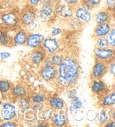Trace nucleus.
I'll return each mask as SVG.
<instances>
[{"instance_id":"obj_1","label":"nucleus","mask_w":115,"mask_h":127,"mask_svg":"<svg viewBox=\"0 0 115 127\" xmlns=\"http://www.w3.org/2000/svg\"><path fill=\"white\" fill-rule=\"evenodd\" d=\"M57 69L56 81L60 88L69 89L75 86L81 74V65L75 55H64L63 59L57 66Z\"/></svg>"},{"instance_id":"obj_2","label":"nucleus","mask_w":115,"mask_h":127,"mask_svg":"<svg viewBox=\"0 0 115 127\" xmlns=\"http://www.w3.org/2000/svg\"><path fill=\"white\" fill-rule=\"evenodd\" d=\"M53 4V3L50 2L49 0H44L41 3L40 9L36 11V19L43 23H47L51 21L55 14Z\"/></svg>"},{"instance_id":"obj_3","label":"nucleus","mask_w":115,"mask_h":127,"mask_svg":"<svg viewBox=\"0 0 115 127\" xmlns=\"http://www.w3.org/2000/svg\"><path fill=\"white\" fill-rule=\"evenodd\" d=\"M17 108L13 103L5 101L2 103L0 108V120L1 121H10L17 117Z\"/></svg>"},{"instance_id":"obj_4","label":"nucleus","mask_w":115,"mask_h":127,"mask_svg":"<svg viewBox=\"0 0 115 127\" xmlns=\"http://www.w3.org/2000/svg\"><path fill=\"white\" fill-rule=\"evenodd\" d=\"M94 56L96 60L104 61L109 64L111 61L114 60V48H96L94 50Z\"/></svg>"},{"instance_id":"obj_5","label":"nucleus","mask_w":115,"mask_h":127,"mask_svg":"<svg viewBox=\"0 0 115 127\" xmlns=\"http://www.w3.org/2000/svg\"><path fill=\"white\" fill-rule=\"evenodd\" d=\"M0 20L4 27L12 28L17 27L20 23V16L13 11H6L0 15Z\"/></svg>"},{"instance_id":"obj_6","label":"nucleus","mask_w":115,"mask_h":127,"mask_svg":"<svg viewBox=\"0 0 115 127\" xmlns=\"http://www.w3.org/2000/svg\"><path fill=\"white\" fill-rule=\"evenodd\" d=\"M36 20V8L31 5L25 7L21 11L20 15V23L26 28L30 23Z\"/></svg>"},{"instance_id":"obj_7","label":"nucleus","mask_w":115,"mask_h":127,"mask_svg":"<svg viewBox=\"0 0 115 127\" xmlns=\"http://www.w3.org/2000/svg\"><path fill=\"white\" fill-rule=\"evenodd\" d=\"M53 8L55 14L59 16L60 18L68 20L72 16H73V7L65 4V3L62 4L60 1H58L53 4Z\"/></svg>"},{"instance_id":"obj_8","label":"nucleus","mask_w":115,"mask_h":127,"mask_svg":"<svg viewBox=\"0 0 115 127\" xmlns=\"http://www.w3.org/2000/svg\"><path fill=\"white\" fill-rule=\"evenodd\" d=\"M57 74V66L54 64H49V65L42 64V66L40 68V76L44 80L47 82H52L56 80Z\"/></svg>"},{"instance_id":"obj_9","label":"nucleus","mask_w":115,"mask_h":127,"mask_svg":"<svg viewBox=\"0 0 115 127\" xmlns=\"http://www.w3.org/2000/svg\"><path fill=\"white\" fill-rule=\"evenodd\" d=\"M108 71V64L104 61L96 60L92 67L91 72H90V79H102L104 76L106 74Z\"/></svg>"},{"instance_id":"obj_10","label":"nucleus","mask_w":115,"mask_h":127,"mask_svg":"<svg viewBox=\"0 0 115 127\" xmlns=\"http://www.w3.org/2000/svg\"><path fill=\"white\" fill-rule=\"evenodd\" d=\"M66 109H60V110H54V113L51 119L52 125L57 127H63L67 125V114Z\"/></svg>"},{"instance_id":"obj_11","label":"nucleus","mask_w":115,"mask_h":127,"mask_svg":"<svg viewBox=\"0 0 115 127\" xmlns=\"http://www.w3.org/2000/svg\"><path fill=\"white\" fill-rule=\"evenodd\" d=\"M46 55L47 53L45 52V50L43 49L42 46L34 49L33 51H31V53L28 56V59H29L30 63L34 65H41L43 64V62L44 61V59L46 58Z\"/></svg>"},{"instance_id":"obj_12","label":"nucleus","mask_w":115,"mask_h":127,"mask_svg":"<svg viewBox=\"0 0 115 127\" xmlns=\"http://www.w3.org/2000/svg\"><path fill=\"white\" fill-rule=\"evenodd\" d=\"M41 46H42L43 49L45 50L46 53L52 55L53 53L57 52L58 50H59L60 43L56 38L52 36V37L44 38Z\"/></svg>"},{"instance_id":"obj_13","label":"nucleus","mask_w":115,"mask_h":127,"mask_svg":"<svg viewBox=\"0 0 115 127\" xmlns=\"http://www.w3.org/2000/svg\"><path fill=\"white\" fill-rule=\"evenodd\" d=\"M90 89H91L92 94L97 95V96H101L104 94L108 92L107 85L104 80H102V79H91Z\"/></svg>"},{"instance_id":"obj_14","label":"nucleus","mask_w":115,"mask_h":127,"mask_svg":"<svg viewBox=\"0 0 115 127\" xmlns=\"http://www.w3.org/2000/svg\"><path fill=\"white\" fill-rule=\"evenodd\" d=\"M73 16H75L78 20H80L84 24L89 23L92 20L91 11L87 10L79 4L76 5V8H73Z\"/></svg>"},{"instance_id":"obj_15","label":"nucleus","mask_w":115,"mask_h":127,"mask_svg":"<svg viewBox=\"0 0 115 127\" xmlns=\"http://www.w3.org/2000/svg\"><path fill=\"white\" fill-rule=\"evenodd\" d=\"M44 35L39 33H28V39H27L26 45L30 49H36V48L40 47L42 45V42L44 39Z\"/></svg>"},{"instance_id":"obj_16","label":"nucleus","mask_w":115,"mask_h":127,"mask_svg":"<svg viewBox=\"0 0 115 127\" xmlns=\"http://www.w3.org/2000/svg\"><path fill=\"white\" fill-rule=\"evenodd\" d=\"M28 32L27 29L20 28V29L17 30L12 38V45L13 46L25 45L27 42V39H28Z\"/></svg>"},{"instance_id":"obj_17","label":"nucleus","mask_w":115,"mask_h":127,"mask_svg":"<svg viewBox=\"0 0 115 127\" xmlns=\"http://www.w3.org/2000/svg\"><path fill=\"white\" fill-rule=\"evenodd\" d=\"M113 111H114V109H111V108H102L100 109L99 113L97 115V118H98V123L100 125H105L107 122L111 121V120H114V119H113Z\"/></svg>"},{"instance_id":"obj_18","label":"nucleus","mask_w":115,"mask_h":127,"mask_svg":"<svg viewBox=\"0 0 115 127\" xmlns=\"http://www.w3.org/2000/svg\"><path fill=\"white\" fill-rule=\"evenodd\" d=\"M99 104L102 108H113L115 104V93L114 91L106 92L100 96Z\"/></svg>"},{"instance_id":"obj_19","label":"nucleus","mask_w":115,"mask_h":127,"mask_svg":"<svg viewBox=\"0 0 115 127\" xmlns=\"http://www.w3.org/2000/svg\"><path fill=\"white\" fill-rule=\"evenodd\" d=\"M113 26L111 25L110 22H106V23H102V24H97L96 28H94L93 32V37H105L106 34H108L111 30Z\"/></svg>"},{"instance_id":"obj_20","label":"nucleus","mask_w":115,"mask_h":127,"mask_svg":"<svg viewBox=\"0 0 115 127\" xmlns=\"http://www.w3.org/2000/svg\"><path fill=\"white\" fill-rule=\"evenodd\" d=\"M113 12H110L107 9H103V10L97 12L94 15V20H95L96 24H102L110 22L112 20V17H113Z\"/></svg>"},{"instance_id":"obj_21","label":"nucleus","mask_w":115,"mask_h":127,"mask_svg":"<svg viewBox=\"0 0 115 127\" xmlns=\"http://www.w3.org/2000/svg\"><path fill=\"white\" fill-rule=\"evenodd\" d=\"M48 104L49 107L53 110H60L65 109V101L58 95H52L51 97H48Z\"/></svg>"},{"instance_id":"obj_22","label":"nucleus","mask_w":115,"mask_h":127,"mask_svg":"<svg viewBox=\"0 0 115 127\" xmlns=\"http://www.w3.org/2000/svg\"><path fill=\"white\" fill-rule=\"evenodd\" d=\"M28 88L24 84H16V85L12 86L11 88L10 94L12 97L18 99V98L23 97V96H27L28 95Z\"/></svg>"},{"instance_id":"obj_23","label":"nucleus","mask_w":115,"mask_h":127,"mask_svg":"<svg viewBox=\"0 0 115 127\" xmlns=\"http://www.w3.org/2000/svg\"><path fill=\"white\" fill-rule=\"evenodd\" d=\"M82 105H83L82 101L80 99L79 96L76 95L75 97H73V99L71 100L70 106H69V108H68V111H69V113L71 114V115H73L76 110L81 109V108H82Z\"/></svg>"},{"instance_id":"obj_24","label":"nucleus","mask_w":115,"mask_h":127,"mask_svg":"<svg viewBox=\"0 0 115 127\" xmlns=\"http://www.w3.org/2000/svg\"><path fill=\"white\" fill-rule=\"evenodd\" d=\"M17 104H18V106H19V109H20L22 112L31 109V106H32L31 100H30V98L27 97V96H23V97L18 98Z\"/></svg>"},{"instance_id":"obj_25","label":"nucleus","mask_w":115,"mask_h":127,"mask_svg":"<svg viewBox=\"0 0 115 127\" xmlns=\"http://www.w3.org/2000/svg\"><path fill=\"white\" fill-rule=\"evenodd\" d=\"M68 25L69 27L73 30H81L83 28L84 23L78 20L75 16H72L71 18L68 19Z\"/></svg>"},{"instance_id":"obj_26","label":"nucleus","mask_w":115,"mask_h":127,"mask_svg":"<svg viewBox=\"0 0 115 127\" xmlns=\"http://www.w3.org/2000/svg\"><path fill=\"white\" fill-rule=\"evenodd\" d=\"M30 100H31L32 103H44L48 100V95L45 93L39 92V93H36L34 95H32Z\"/></svg>"},{"instance_id":"obj_27","label":"nucleus","mask_w":115,"mask_h":127,"mask_svg":"<svg viewBox=\"0 0 115 127\" xmlns=\"http://www.w3.org/2000/svg\"><path fill=\"white\" fill-rule=\"evenodd\" d=\"M12 43V37L7 33V31L4 30L0 34V45L4 46V47H11Z\"/></svg>"},{"instance_id":"obj_28","label":"nucleus","mask_w":115,"mask_h":127,"mask_svg":"<svg viewBox=\"0 0 115 127\" xmlns=\"http://www.w3.org/2000/svg\"><path fill=\"white\" fill-rule=\"evenodd\" d=\"M12 84L8 79H0V92L3 95H7L10 93Z\"/></svg>"},{"instance_id":"obj_29","label":"nucleus","mask_w":115,"mask_h":127,"mask_svg":"<svg viewBox=\"0 0 115 127\" xmlns=\"http://www.w3.org/2000/svg\"><path fill=\"white\" fill-rule=\"evenodd\" d=\"M105 39H106V42H107L109 47L114 48V45H115V28H114V27H113V28H111V30H110L109 33L106 34Z\"/></svg>"},{"instance_id":"obj_30","label":"nucleus","mask_w":115,"mask_h":127,"mask_svg":"<svg viewBox=\"0 0 115 127\" xmlns=\"http://www.w3.org/2000/svg\"><path fill=\"white\" fill-rule=\"evenodd\" d=\"M53 113H54V110L51 109V108L49 109H44L40 112V114H41V120H44V121H46V122L51 121Z\"/></svg>"},{"instance_id":"obj_31","label":"nucleus","mask_w":115,"mask_h":127,"mask_svg":"<svg viewBox=\"0 0 115 127\" xmlns=\"http://www.w3.org/2000/svg\"><path fill=\"white\" fill-rule=\"evenodd\" d=\"M63 58H64V54L62 53V52H59L58 50L57 52H55V53L52 54V57H51L50 58H51V60H52V64H53L54 65L58 66L60 64V62L62 61Z\"/></svg>"},{"instance_id":"obj_32","label":"nucleus","mask_w":115,"mask_h":127,"mask_svg":"<svg viewBox=\"0 0 115 127\" xmlns=\"http://www.w3.org/2000/svg\"><path fill=\"white\" fill-rule=\"evenodd\" d=\"M95 47L96 48H107L109 47L105 37L95 38Z\"/></svg>"},{"instance_id":"obj_33","label":"nucleus","mask_w":115,"mask_h":127,"mask_svg":"<svg viewBox=\"0 0 115 127\" xmlns=\"http://www.w3.org/2000/svg\"><path fill=\"white\" fill-rule=\"evenodd\" d=\"M79 3H80V5L82 6L83 8H85V9H87V10H89V11H92L96 8L95 6H94L91 3H89L88 0H80Z\"/></svg>"},{"instance_id":"obj_34","label":"nucleus","mask_w":115,"mask_h":127,"mask_svg":"<svg viewBox=\"0 0 115 127\" xmlns=\"http://www.w3.org/2000/svg\"><path fill=\"white\" fill-rule=\"evenodd\" d=\"M0 125L3 127H16L19 125V123L17 121H14V120H10V121H4L2 124H0Z\"/></svg>"},{"instance_id":"obj_35","label":"nucleus","mask_w":115,"mask_h":127,"mask_svg":"<svg viewBox=\"0 0 115 127\" xmlns=\"http://www.w3.org/2000/svg\"><path fill=\"white\" fill-rule=\"evenodd\" d=\"M33 110L36 113H40L41 111L44 109H45V106H44V103H33Z\"/></svg>"},{"instance_id":"obj_36","label":"nucleus","mask_w":115,"mask_h":127,"mask_svg":"<svg viewBox=\"0 0 115 127\" xmlns=\"http://www.w3.org/2000/svg\"><path fill=\"white\" fill-rule=\"evenodd\" d=\"M105 5H106L107 10L113 12L115 8V0H105Z\"/></svg>"},{"instance_id":"obj_37","label":"nucleus","mask_w":115,"mask_h":127,"mask_svg":"<svg viewBox=\"0 0 115 127\" xmlns=\"http://www.w3.org/2000/svg\"><path fill=\"white\" fill-rule=\"evenodd\" d=\"M62 32H63L62 28H58V27H54V28H52V30H51V35H52V37H55V36L61 34Z\"/></svg>"},{"instance_id":"obj_38","label":"nucleus","mask_w":115,"mask_h":127,"mask_svg":"<svg viewBox=\"0 0 115 127\" xmlns=\"http://www.w3.org/2000/svg\"><path fill=\"white\" fill-rule=\"evenodd\" d=\"M38 26H39V24L35 20V21H33L32 23H30L28 26H27L26 28H27V30H28V33H32V32H34L35 30L37 29Z\"/></svg>"},{"instance_id":"obj_39","label":"nucleus","mask_w":115,"mask_h":127,"mask_svg":"<svg viewBox=\"0 0 115 127\" xmlns=\"http://www.w3.org/2000/svg\"><path fill=\"white\" fill-rule=\"evenodd\" d=\"M73 117H74V119L75 120H77V121H81V120H82L84 117V114H83V111H81V109H78V110H76L74 113L73 114Z\"/></svg>"},{"instance_id":"obj_40","label":"nucleus","mask_w":115,"mask_h":127,"mask_svg":"<svg viewBox=\"0 0 115 127\" xmlns=\"http://www.w3.org/2000/svg\"><path fill=\"white\" fill-rule=\"evenodd\" d=\"M97 114L96 113V111L93 110V109L89 110L87 113H86V117H87V118H88L89 121H93V120H95L96 117H97Z\"/></svg>"},{"instance_id":"obj_41","label":"nucleus","mask_w":115,"mask_h":127,"mask_svg":"<svg viewBox=\"0 0 115 127\" xmlns=\"http://www.w3.org/2000/svg\"><path fill=\"white\" fill-rule=\"evenodd\" d=\"M76 95H77V90H76L75 88L72 87V88H69V89H68V92H67V95H66V96H67L68 99L71 101L73 97H75Z\"/></svg>"},{"instance_id":"obj_42","label":"nucleus","mask_w":115,"mask_h":127,"mask_svg":"<svg viewBox=\"0 0 115 127\" xmlns=\"http://www.w3.org/2000/svg\"><path fill=\"white\" fill-rule=\"evenodd\" d=\"M108 71H110L112 75L114 77V75H115V64H114V60H113V61H111L109 64H108Z\"/></svg>"},{"instance_id":"obj_43","label":"nucleus","mask_w":115,"mask_h":127,"mask_svg":"<svg viewBox=\"0 0 115 127\" xmlns=\"http://www.w3.org/2000/svg\"><path fill=\"white\" fill-rule=\"evenodd\" d=\"M28 4L33 7H37L38 5L41 4V3L44 1V0H28Z\"/></svg>"},{"instance_id":"obj_44","label":"nucleus","mask_w":115,"mask_h":127,"mask_svg":"<svg viewBox=\"0 0 115 127\" xmlns=\"http://www.w3.org/2000/svg\"><path fill=\"white\" fill-rule=\"evenodd\" d=\"M64 3L68 5H71V6H75L77 4H79V1L80 0H63Z\"/></svg>"},{"instance_id":"obj_45","label":"nucleus","mask_w":115,"mask_h":127,"mask_svg":"<svg viewBox=\"0 0 115 127\" xmlns=\"http://www.w3.org/2000/svg\"><path fill=\"white\" fill-rule=\"evenodd\" d=\"M11 57V53L9 52H1L0 53V59L1 60H6Z\"/></svg>"},{"instance_id":"obj_46","label":"nucleus","mask_w":115,"mask_h":127,"mask_svg":"<svg viewBox=\"0 0 115 127\" xmlns=\"http://www.w3.org/2000/svg\"><path fill=\"white\" fill-rule=\"evenodd\" d=\"M88 1H89V3H91V4L95 6V7L98 6L102 2V0H88Z\"/></svg>"},{"instance_id":"obj_47","label":"nucleus","mask_w":115,"mask_h":127,"mask_svg":"<svg viewBox=\"0 0 115 127\" xmlns=\"http://www.w3.org/2000/svg\"><path fill=\"white\" fill-rule=\"evenodd\" d=\"M115 125V122H114V120H112V121H109V122H107V123L105 124L104 126H111V127H113Z\"/></svg>"},{"instance_id":"obj_48","label":"nucleus","mask_w":115,"mask_h":127,"mask_svg":"<svg viewBox=\"0 0 115 127\" xmlns=\"http://www.w3.org/2000/svg\"><path fill=\"white\" fill-rule=\"evenodd\" d=\"M50 2H52V3H53V4H55V3H57V2H58V1H60V0H49Z\"/></svg>"}]
</instances>
